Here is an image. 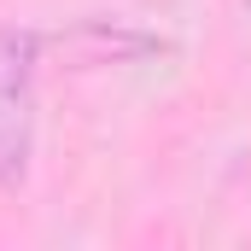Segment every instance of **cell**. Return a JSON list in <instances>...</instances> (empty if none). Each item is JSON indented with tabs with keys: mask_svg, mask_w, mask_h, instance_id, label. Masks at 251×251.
<instances>
[{
	"mask_svg": "<svg viewBox=\"0 0 251 251\" xmlns=\"http://www.w3.org/2000/svg\"><path fill=\"white\" fill-rule=\"evenodd\" d=\"M35 35L0 29V187H18L29 170V134H35Z\"/></svg>",
	"mask_w": 251,
	"mask_h": 251,
	"instance_id": "obj_1",
	"label": "cell"
},
{
	"mask_svg": "<svg viewBox=\"0 0 251 251\" xmlns=\"http://www.w3.org/2000/svg\"><path fill=\"white\" fill-rule=\"evenodd\" d=\"M246 6H251V0H246Z\"/></svg>",
	"mask_w": 251,
	"mask_h": 251,
	"instance_id": "obj_2",
	"label": "cell"
}]
</instances>
